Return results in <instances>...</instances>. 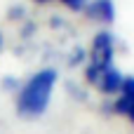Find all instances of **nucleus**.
Segmentation results:
<instances>
[{
  "label": "nucleus",
  "mask_w": 134,
  "mask_h": 134,
  "mask_svg": "<svg viewBox=\"0 0 134 134\" xmlns=\"http://www.w3.org/2000/svg\"><path fill=\"white\" fill-rule=\"evenodd\" d=\"M122 73L120 71H115L113 66L111 68H106V71H101V75L97 78V87L101 90V92H106V94H118L120 92V87H122Z\"/></svg>",
  "instance_id": "obj_4"
},
{
  "label": "nucleus",
  "mask_w": 134,
  "mask_h": 134,
  "mask_svg": "<svg viewBox=\"0 0 134 134\" xmlns=\"http://www.w3.org/2000/svg\"><path fill=\"white\" fill-rule=\"evenodd\" d=\"M38 2H49V0H38Z\"/></svg>",
  "instance_id": "obj_7"
},
{
  "label": "nucleus",
  "mask_w": 134,
  "mask_h": 134,
  "mask_svg": "<svg viewBox=\"0 0 134 134\" xmlns=\"http://www.w3.org/2000/svg\"><path fill=\"white\" fill-rule=\"evenodd\" d=\"M66 7H71V9H82L85 7V0H61Z\"/></svg>",
  "instance_id": "obj_6"
},
{
  "label": "nucleus",
  "mask_w": 134,
  "mask_h": 134,
  "mask_svg": "<svg viewBox=\"0 0 134 134\" xmlns=\"http://www.w3.org/2000/svg\"><path fill=\"white\" fill-rule=\"evenodd\" d=\"M54 82H57V71H52V68L38 71L19 92V99H16L19 115H24V118L42 115L45 108L49 106V97H52Z\"/></svg>",
  "instance_id": "obj_1"
},
{
  "label": "nucleus",
  "mask_w": 134,
  "mask_h": 134,
  "mask_svg": "<svg viewBox=\"0 0 134 134\" xmlns=\"http://www.w3.org/2000/svg\"><path fill=\"white\" fill-rule=\"evenodd\" d=\"M113 38L108 33H99L94 38V45H92V61L87 66V78L90 82H97V78L101 75V71L111 68L113 64Z\"/></svg>",
  "instance_id": "obj_2"
},
{
  "label": "nucleus",
  "mask_w": 134,
  "mask_h": 134,
  "mask_svg": "<svg viewBox=\"0 0 134 134\" xmlns=\"http://www.w3.org/2000/svg\"><path fill=\"white\" fill-rule=\"evenodd\" d=\"M118 94L120 97L115 101V111L134 122V78H125L122 80V87H120Z\"/></svg>",
  "instance_id": "obj_3"
},
{
  "label": "nucleus",
  "mask_w": 134,
  "mask_h": 134,
  "mask_svg": "<svg viewBox=\"0 0 134 134\" xmlns=\"http://www.w3.org/2000/svg\"><path fill=\"white\" fill-rule=\"evenodd\" d=\"M87 16L94 19V21H104V24L113 21V16H115L113 0H94V2H90L87 5Z\"/></svg>",
  "instance_id": "obj_5"
}]
</instances>
